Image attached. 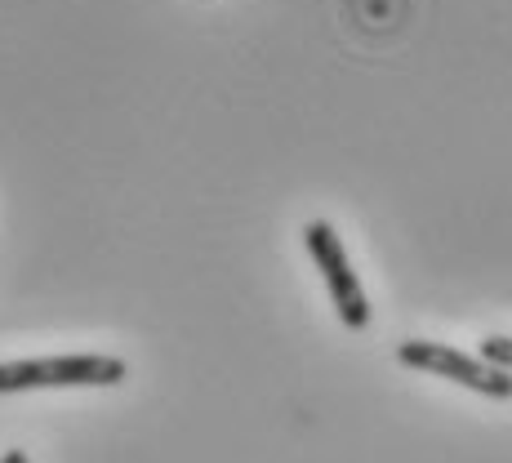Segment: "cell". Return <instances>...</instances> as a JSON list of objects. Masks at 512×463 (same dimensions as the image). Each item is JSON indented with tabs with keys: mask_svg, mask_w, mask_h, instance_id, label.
Wrapping results in <instances>:
<instances>
[{
	"mask_svg": "<svg viewBox=\"0 0 512 463\" xmlns=\"http://www.w3.org/2000/svg\"><path fill=\"white\" fill-rule=\"evenodd\" d=\"M121 357L103 352H72V357H32V361H0V392L27 388H116L125 383Z\"/></svg>",
	"mask_w": 512,
	"mask_h": 463,
	"instance_id": "6da1fadb",
	"label": "cell"
},
{
	"mask_svg": "<svg viewBox=\"0 0 512 463\" xmlns=\"http://www.w3.org/2000/svg\"><path fill=\"white\" fill-rule=\"evenodd\" d=\"M397 361L406 370L419 374H437V379H455L464 388L481 392V397H495V401H512V374L490 366L481 357H468L459 348H446V343H432V339H401L397 343Z\"/></svg>",
	"mask_w": 512,
	"mask_h": 463,
	"instance_id": "7a4b0ae2",
	"label": "cell"
},
{
	"mask_svg": "<svg viewBox=\"0 0 512 463\" xmlns=\"http://www.w3.org/2000/svg\"><path fill=\"white\" fill-rule=\"evenodd\" d=\"M303 245H308L312 263L321 268V281H326L339 321L348 325V330H366L370 325V303H366V290H361L357 272H352V263H348V250H343L339 232H334L326 219H312L308 228H303Z\"/></svg>",
	"mask_w": 512,
	"mask_h": 463,
	"instance_id": "3957f363",
	"label": "cell"
},
{
	"mask_svg": "<svg viewBox=\"0 0 512 463\" xmlns=\"http://www.w3.org/2000/svg\"><path fill=\"white\" fill-rule=\"evenodd\" d=\"M481 361L512 374V334H486V339H481Z\"/></svg>",
	"mask_w": 512,
	"mask_h": 463,
	"instance_id": "277c9868",
	"label": "cell"
},
{
	"mask_svg": "<svg viewBox=\"0 0 512 463\" xmlns=\"http://www.w3.org/2000/svg\"><path fill=\"white\" fill-rule=\"evenodd\" d=\"M0 463H32V459H27V455H23V450H9V455H5V459H0Z\"/></svg>",
	"mask_w": 512,
	"mask_h": 463,
	"instance_id": "5b68a950",
	"label": "cell"
}]
</instances>
